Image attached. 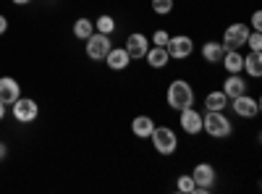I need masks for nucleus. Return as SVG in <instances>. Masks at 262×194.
Listing matches in <instances>:
<instances>
[{
    "mask_svg": "<svg viewBox=\"0 0 262 194\" xmlns=\"http://www.w3.org/2000/svg\"><path fill=\"white\" fill-rule=\"evenodd\" d=\"M221 90H223V95H226L228 100H233V97H238V95L249 92V81H247L242 74H228V76L223 79V84H221Z\"/></svg>",
    "mask_w": 262,
    "mask_h": 194,
    "instance_id": "obj_13",
    "label": "nucleus"
},
{
    "mask_svg": "<svg viewBox=\"0 0 262 194\" xmlns=\"http://www.w3.org/2000/svg\"><path fill=\"white\" fill-rule=\"evenodd\" d=\"M223 53H226V48H223L221 39H207V42H202V48H200L202 60L210 63V66H217V63H221V58H223Z\"/></svg>",
    "mask_w": 262,
    "mask_h": 194,
    "instance_id": "obj_14",
    "label": "nucleus"
},
{
    "mask_svg": "<svg viewBox=\"0 0 262 194\" xmlns=\"http://www.w3.org/2000/svg\"><path fill=\"white\" fill-rule=\"evenodd\" d=\"M249 32H252V29H249L247 21H233V24H228V27L223 29V37H221L223 48H226V50H242V48L247 45Z\"/></svg>",
    "mask_w": 262,
    "mask_h": 194,
    "instance_id": "obj_5",
    "label": "nucleus"
},
{
    "mask_svg": "<svg viewBox=\"0 0 262 194\" xmlns=\"http://www.w3.org/2000/svg\"><path fill=\"white\" fill-rule=\"evenodd\" d=\"M123 48L128 50L131 60H144V55H147V50H149V37H147L144 32H128Z\"/></svg>",
    "mask_w": 262,
    "mask_h": 194,
    "instance_id": "obj_11",
    "label": "nucleus"
},
{
    "mask_svg": "<svg viewBox=\"0 0 262 194\" xmlns=\"http://www.w3.org/2000/svg\"><path fill=\"white\" fill-rule=\"evenodd\" d=\"M189 174H191L194 186H196L194 194H210L212 186H215V181H217V170H215L212 163H196Z\"/></svg>",
    "mask_w": 262,
    "mask_h": 194,
    "instance_id": "obj_4",
    "label": "nucleus"
},
{
    "mask_svg": "<svg viewBox=\"0 0 262 194\" xmlns=\"http://www.w3.org/2000/svg\"><path fill=\"white\" fill-rule=\"evenodd\" d=\"M8 32V16H3V13H0V37H3Z\"/></svg>",
    "mask_w": 262,
    "mask_h": 194,
    "instance_id": "obj_28",
    "label": "nucleus"
},
{
    "mask_svg": "<svg viewBox=\"0 0 262 194\" xmlns=\"http://www.w3.org/2000/svg\"><path fill=\"white\" fill-rule=\"evenodd\" d=\"M149 142H152V149H155L158 155H163V158L176 155V149H179V134H176V128H170L165 123L152 128Z\"/></svg>",
    "mask_w": 262,
    "mask_h": 194,
    "instance_id": "obj_3",
    "label": "nucleus"
},
{
    "mask_svg": "<svg viewBox=\"0 0 262 194\" xmlns=\"http://www.w3.org/2000/svg\"><path fill=\"white\" fill-rule=\"evenodd\" d=\"M6 155H8V144L0 142V160H6Z\"/></svg>",
    "mask_w": 262,
    "mask_h": 194,
    "instance_id": "obj_30",
    "label": "nucleus"
},
{
    "mask_svg": "<svg viewBox=\"0 0 262 194\" xmlns=\"http://www.w3.org/2000/svg\"><path fill=\"white\" fill-rule=\"evenodd\" d=\"M11 116L16 118V123H34L39 116V105L34 97H18L11 105Z\"/></svg>",
    "mask_w": 262,
    "mask_h": 194,
    "instance_id": "obj_9",
    "label": "nucleus"
},
{
    "mask_svg": "<svg viewBox=\"0 0 262 194\" xmlns=\"http://www.w3.org/2000/svg\"><path fill=\"white\" fill-rule=\"evenodd\" d=\"M105 66L107 69H111V71H116V74H123V71H128V66H131V63H134V60H131V55H128V50L123 48V45H113L111 50H107V55H105Z\"/></svg>",
    "mask_w": 262,
    "mask_h": 194,
    "instance_id": "obj_12",
    "label": "nucleus"
},
{
    "mask_svg": "<svg viewBox=\"0 0 262 194\" xmlns=\"http://www.w3.org/2000/svg\"><path fill=\"white\" fill-rule=\"evenodd\" d=\"M168 39H170V32L168 29H155L149 37V45H158V48H165L168 45Z\"/></svg>",
    "mask_w": 262,
    "mask_h": 194,
    "instance_id": "obj_25",
    "label": "nucleus"
},
{
    "mask_svg": "<svg viewBox=\"0 0 262 194\" xmlns=\"http://www.w3.org/2000/svg\"><path fill=\"white\" fill-rule=\"evenodd\" d=\"M202 132L210 139H228L233 134V121L226 116V111H205L202 113Z\"/></svg>",
    "mask_w": 262,
    "mask_h": 194,
    "instance_id": "obj_2",
    "label": "nucleus"
},
{
    "mask_svg": "<svg viewBox=\"0 0 262 194\" xmlns=\"http://www.w3.org/2000/svg\"><path fill=\"white\" fill-rule=\"evenodd\" d=\"M244 71H247L249 79H259V76H262V53L249 50V53L244 55Z\"/></svg>",
    "mask_w": 262,
    "mask_h": 194,
    "instance_id": "obj_19",
    "label": "nucleus"
},
{
    "mask_svg": "<svg viewBox=\"0 0 262 194\" xmlns=\"http://www.w3.org/2000/svg\"><path fill=\"white\" fill-rule=\"evenodd\" d=\"M165 102L170 111H184V107H191L196 102V92L191 87V81L186 79H173L168 84V90H165Z\"/></svg>",
    "mask_w": 262,
    "mask_h": 194,
    "instance_id": "obj_1",
    "label": "nucleus"
},
{
    "mask_svg": "<svg viewBox=\"0 0 262 194\" xmlns=\"http://www.w3.org/2000/svg\"><path fill=\"white\" fill-rule=\"evenodd\" d=\"M6 116H8V105H6L3 100H0V121H3Z\"/></svg>",
    "mask_w": 262,
    "mask_h": 194,
    "instance_id": "obj_29",
    "label": "nucleus"
},
{
    "mask_svg": "<svg viewBox=\"0 0 262 194\" xmlns=\"http://www.w3.org/2000/svg\"><path fill=\"white\" fill-rule=\"evenodd\" d=\"M228 107H231V111H233L238 118L252 121V118H257V113H259V100H257L254 95L244 92V95H238V97L228 100Z\"/></svg>",
    "mask_w": 262,
    "mask_h": 194,
    "instance_id": "obj_8",
    "label": "nucleus"
},
{
    "mask_svg": "<svg viewBox=\"0 0 262 194\" xmlns=\"http://www.w3.org/2000/svg\"><path fill=\"white\" fill-rule=\"evenodd\" d=\"M205 111H228V97L223 90H210L205 95Z\"/></svg>",
    "mask_w": 262,
    "mask_h": 194,
    "instance_id": "obj_21",
    "label": "nucleus"
},
{
    "mask_svg": "<svg viewBox=\"0 0 262 194\" xmlns=\"http://www.w3.org/2000/svg\"><path fill=\"white\" fill-rule=\"evenodd\" d=\"M165 50H168L170 60L184 63V60H189V58L194 55V50H196V48H194V39H191L189 34H170Z\"/></svg>",
    "mask_w": 262,
    "mask_h": 194,
    "instance_id": "obj_6",
    "label": "nucleus"
},
{
    "mask_svg": "<svg viewBox=\"0 0 262 194\" xmlns=\"http://www.w3.org/2000/svg\"><path fill=\"white\" fill-rule=\"evenodd\" d=\"M194 179H191V174H181L179 179H176V191L179 194H194Z\"/></svg>",
    "mask_w": 262,
    "mask_h": 194,
    "instance_id": "obj_24",
    "label": "nucleus"
},
{
    "mask_svg": "<svg viewBox=\"0 0 262 194\" xmlns=\"http://www.w3.org/2000/svg\"><path fill=\"white\" fill-rule=\"evenodd\" d=\"M149 8L155 16H170L176 8V0H149Z\"/></svg>",
    "mask_w": 262,
    "mask_h": 194,
    "instance_id": "obj_23",
    "label": "nucleus"
},
{
    "mask_svg": "<svg viewBox=\"0 0 262 194\" xmlns=\"http://www.w3.org/2000/svg\"><path fill=\"white\" fill-rule=\"evenodd\" d=\"M244 48H249V50H257V53H262V32H249V37H247V45Z\"/></svg>",
    "mask_w": 262,
    "mask_h": 194,
    "instance_id": "obj_26",
    "label": "nucleus"
},
{
    "mask_svg": "<svg viewBox=\"0 0 262 194\" xmlns=\"http://www.w3.org/2000/svg\"><path fill=\"white\" fill-rule=\"evenodd\" d=\"M116 29H118V21H116V16H111V13H100V16L95 18V32L113 34Z\"/></svg>",
    "mask_w": 262,
    "mask_h": 194,
    "instance_id": "obj_22",
    "label": "nucleus"
},
{
    "mask_svg": "<svg viewBox=\"0 0 262 194\" xmlns=\"http://www.w3.org/2000/svg\"><path fill=\"white\" fill-rule=\"evenodd\" d=\"M144 60H147V66H149L152 71H165V69H168V63H170V55H168V50H165V48L149 45V50H147Z\"/></svg>",
    "mask_w": 262,
    "mask_h": 194,
    "instance_id": "obj_15",
    "label": "nucleus"
},
{
    "mask_svg": "<svg viewBox=\"0 0 262 194\" xmlns=\"http://www.w3.org/2000/svg\"><path fill=\"white\" fill-rule=\"evenodd\" d=\"M221 66L228 74H242L244 71V53L242 50H226L221 58Z\"/></svg>",
    "mask_w": 262,
    "mask_h": 194,
    "instance_id": "obj_18",
    "label": "nucleus"
},
{
    "mask_svg": "<svg viewBox=\"0 0 262 194\" xmlns=\"http://www.w3.org/2000/svg\"><path fill=\"white\" fill-rule=\"evenodd\" d=\"M71 32H74V37H76L79 42H84V39H90V37L95 34V21H92V18H86V16H79V18L74 21V27H71Z\"/></svg>",
    "mask_w": 262,
    "mask_h": 194,
    "instance_id": "obj_20",
    "label": "nucleus"
},
{
    "mask_svg": "<svg viewBox=\"0 0 262 194\" xmlns=\"http://www.w3.org/2000/svg\"><path fill=\"white\" fill-rule=\"evenodd\" d=\"M179 126H181V132H184L186 137L202 134V111H196L194 105L179 111Z\"/></svg>",
    "mask_w": 262,
    "mask_h": 194,
    "instance_id": "obj_10",
    "label": "nucleus"
},
{
    "mask_svg": "<svg viewBox=\"0 0 262 194\" xmlns=\"http://www.w3.org/2000/svg\"><path fill=\"white\" fill-rule=\"evenodd\" d=\"M155 126L158 123H155V118H152V116L139 113V116L131 118V134H134L137 139H149V134H152V128H155Z\"/></svg>",
    "mask_w": 262,
    "mask_h": 194,
    "instance_id": "obj_16",
    "label": "nucleus"
},
{
    "mask_svg": "<svg viewBox=\"0 0 262 194\" xmlns=\"http://www.w3.org/2000/svg\"><path fill=\"white\" fill-rule=\"evenodd\" d=\"M11 3H13V6H29L32 0H11Z\"/></svg>",
    "mask_w": 262,
    "mask_h": 194,
    "instance_id": "obj_31",
    "label": "nucleus"
},
{
    "mask_svg": "<svg viewBox=\"0 0 262 194\" xmlns=\"http://www.w3.org/2000/svg\"><path fill=\"white\" fill-rule=\"evenodd\" d=\"M111 48H113L111 34H102V32H95L90 39H84V53H86V58L95 60V63H102Z\"/></svg>",
    "mask_w": 262,
    "mask_h": 194,
    "instance_id": "obj_7",
    "label": "nucleus"
},
{
    "mask_svg": "<svg viewBox=\"0 0 262 194\" xmlns=\"http://www.w3.org/2000/svg\"><path fill=\"white\" fill-rule=\"evenodd\" d=\"M21 97V84L13 76H0V100L6 105H13Z\"/></svg>",
    "mask_w": 262,
    "mask_h": 194,
    "instance_id": "obj_17",
    "label": "nucleus"
},
{
    "mask_svg": "<svg viewBox=\"0 0 262 194\" xmlns=\"http://www.w3.org/2000/svg\"><path fill=\"white\" fill-rule=\"evenodd\" d=\"M249 29L262 32V13H259V11H254V13L249 16Z\"/></svg>",
    "mask_w": 262,
    "mask_h": 194,
    "instance_id": "obj_27",
    "label": "nucleus"
}]
</instances>
